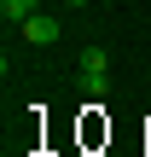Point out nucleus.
I'll return each instance as SVG.
<instances>
[{
	"label": "nucleus",
	"instance_id": "nucleus-4",
	"mask_svg": "<svg viewBox=\"0 0 151 157\" xmlns=\"http://www.w3.org/2000/svg\"><path fill=\"white\" fill-rule=\"evenodd\" d=\"M64 6H87V0H64Z\"/></svg>",
	"mask_w": 151,
	"mask_h": 157
},
{
	"label": "nucleus",
	"instance_id": "nucleus-1",
	"mask_svg": "<svg viewBox=\"0 0 151 157\" xmlns=\"http://www.w3.org/2000/svg\"><path fill=\"white\" fill-rule=\"evenodd\" d=\"M81 87H87L93 99H99V93L111 87V58H105L99 47H87V52H81Z\"/></svg>",
	"mask_w": 151,
	"mask_h": 157
},
{
	"label": "nucleus",
	"instance_id": "nucleus-2",
	"mask_svg": "<svg viewBox=\"0 0 151 157\" xmlns=\"http://www.w3.org/2000/svg\"><path fill=\"white\" fill-rule=\"evenodd\" d=\"M23 41H29V47H52V41H58V17H47V12H35V17L23 23Z\"/></svg>",
	"mask_w": 151,
	"mask_h": 157
},
{
	"label": "nucleus",
	"instance_id": "nucleus-3",
	"mask_svg": "<svg viewBox=\"0 0 151 157\" xmlns=\"http://www.w3.org/2000/svg\"><path fill=\"white\" fill-rule=\"evenodd\" d=\"M35 12H41V0H0V17L6 23H29Z\"/></svg>",
	"mask_w": 151,
	"mask_h": 157
}]
</instances>
